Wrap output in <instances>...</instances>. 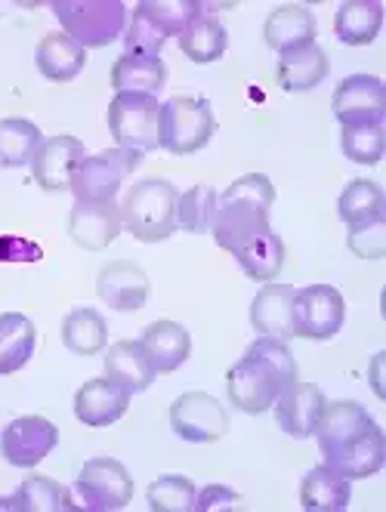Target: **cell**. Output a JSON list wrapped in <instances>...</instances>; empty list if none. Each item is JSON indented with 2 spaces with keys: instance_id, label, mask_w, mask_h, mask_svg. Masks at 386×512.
<instances>
[{
  "instance_id": "obj_24",
  "label": "cell",
  "mask_w": 386,
  "mask_h": 512,
  "mask_svg": "<svg viewBox=\"0 0 386 512\" xmlns=\"http://www.w3.org/2000/svg\"><path fill=\"white\" fill-rule=\"evenodd\" d=\"M0 509L10 512H72L78 503L72 500V491L59 485L50 475H28L13 497H0Z\"/></svg>"
},
{
  "instance_id": "obj_34",
  "label": "cell",
  "mask_w": 386,
  "mask_h": 512,
  "mask_svg": "<svg viewBox=\"0 0 386 512\" xmlns=\"http://www.w3.org/2000/svg\"><path fill=\"white\" fill-rule=\"evenodd\" d=\"M44 133L34 121L25 118H4L0 121V167H25L31 164Z\"/></svg>"
},
{
  "instance_id": "obj_14",
  "label": "cell",
  "mask_w": 386,
  "mask_h": 512,
  "mask_svg": "<svg viewBox=\"0 0 386 512\" xmlns=\"http://www.w3.org/2000/svg\"><path fill=\"white\" fill-rule=\"evenodd\" d=\"M87 158L84 142L78 136H47L38 152L31 158V176L44 192H68L72 186V173L78 170V164Z\"/></svg>"
},
{
  "instance_id": "obj_33",
  "label": "cell",
  "mask_w": 386,
  "mask_h": 512,
  "mask_svg": "<svg viewBox=\"0 0 386 512\" xmlns=\"http://www.w3.org/2000/svg\"><path fill=\"white\" fill-rule=\"evenodd\" d=\"M229 47V34L220 19L210 13H201L183 34H180V50L195 62V65H210L217 62Z\"/></svg>"
},
{
  "instance_id": "obj_17",
  "label": "cell",
  "mask_w": 386,
  "mask_h": 512,
  "mask_svg": "<svg viewBox=\"0 0 386 512\" xmlns=\"http://www.w3.org/2000/svg\"><path fill=\"white\" fill-rule=\"evenodd\" d=\"M96 294L105 306H112L115 312H136L149 303L152 284H149V275L136 263L115 260L99 272Z\"/></svg>"
},
{
  "instance_id": "obj_10",
  "label": "cell",
  "mask_w": 386,
  "mask_h": 512,
  "mask_svg": "<svg viewBox=\"0 0 386 512\" xmlns=\"http://www.w3.org/2000/svg\"><path fill=\"white\" fill-rule=\"evenodd\" d=\"M346 321L343 294L331 284H309L294 294V337L331 340Z\"/></svg>"
},
{
  "instance_id": "obj_25",
  "label": "cell",
  "mask_w": 386,
  "mask_h": 512,
  "mask_svg": "<svg viewBox=\"0 0 386 512\" xmlns=\"http://www.w3.org/2000/svg\"><path fill=\"white\" fill-rule=\"evenodd\" d=\"M34 62H38V71L53 81V84H65V81H75L81 71H84V62H87V50L78 47L68 34L62 31H50L41 38L38 50H34Z\"/></svg>"
},
{
  "instance_id": "obj_5",
  "label": "cell",
  "mask_w": 386,
  "mask_h": 512,
  "mask_svg": "<svg viewBox=\"0 0 386 512\" xmlns=\"http://www.w3.org/2000/svg\"><path fill=\"white\" fill-rule=\"evenodd\" d=\"M53 13L62 34L84 50L115 44L127 28V7L121 0H56Z\"/></svg>"
},
{
  "instance_id": "obj_13",
  "label": "cell",
  "mask_w": 386,
  "mask_h": 512,
  "mask_svg": "<svg viewBox=\"0 0 386 512\" xmlns=\"http://www.w3.org/2000/svg\"><path fill=\"white\" fill-rule=\"evenodd\" d=\"M59 445V429L47 420V417H16L4 426V435H0V451H4V460L10 466L19 469H31L38 466L44 457L53 454V448Z\"/></svg>"
},
{
  "instance_id": "obj_7",
  "label": "cell",
  "mask_w": 386,
  "mask_h": 512,
  "mask_svg": "<svg viewBox=\"0 0 386 512\" xmlns=\"http://www.w3.org/2000/svg\"><path fill=\"white\" fill-rule=\"evenodd\" d=\"M109 133L118 149L155 152L161 149V102L149 93H115L109 102Z\"/></svg>"
},
{
  "instance_id": "obj_3",
  "label": "cell",
  "mask_w": 386,
  "mask_h": 512,
  "mask_svg": "<svg viewBox=\"0 0 386 512\" xmlns=\"http://www.w3.org/2000/svg\"><path fill=\"white\" fill-rule=\"evenodd\" d=\"M275 204V186L266 173H244L217 198L214 232L217 244L229 253H238L248 241L269 232V210Z\"/></svg>"
},
{
  "instance_id": "obj_15",
  "label": "cell",
  "mask_w": 386,
  "mask_h": 512,
  "mask_svg": "<svg viewBox=\"0 0 386 512\" xmlns=\"http://www.w3.org/2000/svg\"><path fill=\"white\" fill-rule=\"evenodd\" d=\"M121 207L115 201H75L68 213V235L84 250H105L121 235Z\"/></svg>"
},
{
  "instance_id": "obj_26",
  "label": "cell",
  "mask_w": 386,
  "mask_h": 512,
  "mask_svg": "<svg viewBox=\"0 0 386 512\" xmlns=\"http://www.w3.org/2000/svg\"><path fill=\"white\" fill-rule=\"evenodd\" d=\"M353 500V488L349 479H343L340 472L331 466H315L303 475L300 482V506L306 512H343Z\"/></svg>"
},
{
  "instance_id": "obj_28",
  "label": "cell",
  "mask_w": 386,
  "mask_h": 512,
  "mask_svg": "<svg viewBox=\"0 0 386 512\" xmlns=\"http://www.w3.org/2000/svg\"><path fill=\"white\" fill-rule=\"evenodd\" d=\"M38 346V327L22 312L0 315V377L22 371Z\"/></svg>"
},
{
  "instance_id": "obj_39",
  "label": "cell",
  "mask_w": 386,
  "mask_h": 512,
  "mask_svg": "<svg viewBox=\"0 0 386 512\" xmlns=\"http://www.w3.org/2000/svg\"><path fill=\"white\" fill-rule=\"evenodd\" d=\"M164 31L146 16V10L136 4L133 19L124 31V53L127 56H149V59H161L164 50Z\"/></svg>"
},
{
  "instance_id": "obj_31",
  "label": "cell",
  "mask_w": 386,
  "mask_h": 512,
  "mask_svg": "<svg viewBox=\"0 0 386 512\" xmlns=\"http://www.w3.org/2000/svg\"><path fill=\"white\" fill-rule=\"evenodd\" d=\"M167 84V65L164 59L149 56H121L112 65V87L115 93H149L158 96Z\"/></svg>"
},
{
  "instance_id": "obj_19",
  "label": "cell",
  "mask_w": 386,
  "mask_h": 512,
  "mask_svg": "<svg viewBox=\"0 0 386 512\" xmlns=\"http://www.w3.org/2000/svg\"><path fill=\"white\" fill-rule=\"evenodd\" d=\"M294 294L297 287L269 281L257 290L251 303V324L260 337H275V340H291L294 337Z\"/></svg>"
},
{
  "instance_id": "obj_18",
  "label": "cell",
  "mask_w": 386,
  "mask_h": 512,
  "mask_svg": "<svg viewBox=\"0 0 386 512\" xmlns=\"http://www.w3.org/2000/svg\"><path fill=\"white\" fill-rule=\"evenodd\" d=\"M127 408H130V392L121 389L109 377L87 380L75 392V417L90 429H102V426L118 423L127 414Z\"/></svg>"
},
{
  "instance_id": "obj_23",
  "label": "cell",
  "mask_w": 386,
  "mask_h": 512,
  "mask_svg": "<svg viewBox=\"0 0 386 512\" xmlns=\"http://www.w3.org/2000/svg\"><path fill=\"white\" fill-rule=\"evenodd\" d=\"M266 47L275 53H288L303 44H315V16L303 4H282L275 7L263 25Z\"/></svg>"
},
{
  "instance_id": "obj_12",
  "label": "cell",
  "mask_w": 386,
  "mask_h": 512,
  "mask_svg": "<svg viewBox=\"0 0 386 512\" xmlns=\"http://www.w3.org/2000/svg\"><path fill=\"white\" fill-rule=\"evenodd\" d=\"M334 118L340 127L353 124H383L386 118V87L377 75H349L337 84L331 96Z\"/></svg>"
},
{
  "instance_id": "obj_1",
  "label": "cell",
  "mask_w": 386,
  "mask_h": 512,
  "mask_svg": "<svg viewBox=\"0 0 386 512\" xmlns=\"http://www.w3.org/2000/svg\"><path fill=\"white\" fill-rule=\"evenodd\" d=\"M315 442L325 466L340 472L343 479H371L386 463L383 429L359 401H331L315 423Z\"/></svg>"
},
{
  "instance_id": "obj_4",
  "label": "cell",
  "mask_w": 386,
  "mask_h": 512,
  "mask_svg": "<svg viewBox=\"0 0 386 512\" xmlns=\"http://www.w3.org/2000/svg\"><path fill=\"white\" fill-rule=\"evenodd\" d=\"M177 201H180V192L173 189V182L143 179L127 192L121 204V223L143 244L167 241L177 232Z\"/></svg>"
},
{
  "instance_id": "obj_11",
  "label": "cell",
  "mask_w": 386,
  "mask_h": 512,
  "mask_svg": "<svg viewBox=\"0 0 386 512\" xmlns=\"http://www.w3.org/2000/svg\"><path fill=\"white\" fill-rule=\"evenodd\" d=\"M170 429L189 445H214L229 432V414L214 395L183 392L170 405Z\"/></svg>"
},
{
  "instance_id": "obj_21",
  "label": "cell",
  "mask_w": 386,
  "mask_h": 512,
  "mask_svg": "<svg viewBox=\"0 0 386 512\" xmlns=\"http://www.w3.org/2000/svg\"><path fill=\"white\" fill-rule=\"evenodd\" d=\"M105 377L115 380L121 389H127L130 395L146 392L155 383V368L149 355L139 346V340H118L105 349Z\"/></svg>"
},
{
  "instance_id": "obj_38",
  "label": "cell",
  "mask_w": 386,
  "mask_h": 512,
  "mask_svg": "<svg viewBox=\"0 0 386 512\" xmlns=\"http://www.w3.org/2000/svg\"><path fill=\"white\" fill-rule=\"evenodd\" d=\"M195 494L186 475H161L146 488V503L152 512H195Z\"/></svg>"
},
{
  "instance_id": "obj_41",
  "label": "cell",
  "mask_w": 386,
  "mask_h": 512,
  "mask_svg": "<svg viewBox=\"0 0 386 512\" xmlns=\"http://www.w3.org/2000/svg\"><path fill=\"white\" fill-rule=\"evenodd\" d=\"M41 256L44 250L34 241L16 238V235H0V263H38Z\"/></svg>"
},
{
  "instance_id": "obj_32",
  "label": "cell",
  "mask_w": 386,
  "mask_h": 512,
  "mask_svg": "<svg viewBox=\"0 0 386 512\" xmlns=\"http://www.w3.org/2000/svg\"><path fill=\"white\" fill-rule=\"evenodd\" d=\"M232 256L244 269V275L269 284V281L278 278V272H282V266H285V241L269 229V232L257 235L254 241H248Z\"/></svg>"
},
{
  "instance_id": "obj_9",
  "label": "cell",
  "mask_w": 386,
  "mask_h": 512,
  "mask_svg": "<svg viewBox=\"0 0 386 512\" xmlns=\"http://www.w3.org/2000/svg\"><path fill=\"white\" fill-rule=\"evenodd\" d=\"M75 491L90 512H118L133 500V479L121 460L93 457L81 466Z\"/></svg>"
},
{
  "instance_id": "obj_20",
  "label": "cell",
  "mask_w": 386,
  "mask_h": 512,
  "mask_svg": "<svg viewBox=\"0 0 386 512\" xmlns=\"http://www.w3.org/2000/svg\"><path fill=\"white\" fill-rule=\"evenodd\" d=\"M139 346L149 355L155 374H173L192 355V337L177 321H152L139 337Z\"/></svg>"
},
{
  "instance_id": "obj_42",
  "label": "cell",
  "mask_w": 386,
  "mask_h": 512,
  "mask_svg": "<svg viewBox=\"0 0 386 512\" xmlns=\"http://www.w3.org/2000/svg\"><path fill=\"white\" fill-rule=\"evenodd\" d=\"M241 497L226 485H207L195 494V512H217V509H235Z\"/></svg>"
},
{
  "instance_id": "obj_35",
  "label": "cell",
  "mask_w": 386,
  "mask_h": 512,
  "mask_svg": "<svg viewBox=\"0 0 386 512\" xmlns=\"http://www.w3.org/2000/svg\"><path fill=\"white\" fill-rule=\"evenodd\" d=\"M217 198L220 192L214 186H207V182H198V186L183 192L177 201V229L192 235H207L210 226H214Z\"/></svg>"
},
{
  "instance_id": "obj_36",
  "label": "cell",
  "mask_w": 386,
  "mask_h": 512,
  "mask_svg": "<svg viewBox=\"0 0 386 512\" xmlns=\"http://www.w3.org/2000/svg\"><path fill=\"white\" fill-rule=\"evenodd\" d=\"M340 149H343V155L353 161V164H365V167L380 164L383 149H386L383 124H353V127H343V133H340Z\"/></svg>"
},
{
  "instance_id": "obj_16",
  "label": "cell",
  "mask_w": 386,
  "mask_h": 512,
  "mask_svg": "<svg viewBox=\"0 0 386 512\" xmlns=\"http://www.w3.org/2000/svg\"><path fill=\"white\" fill-rule=\"evenodd\" d=\"M325 405L328 401H325V392L319 386L297 380L275 398L272 414H275L278 429L288 432L291 438H312L315 423H319Z\"/></svg>"
},
{
  "instance_id": "obj_22",
  "label": "cell",
  "mask_w": 386,
  "mask_h": 512,
  "mask_svg": "<svg viewBox=\"0 0 386 512\" xmlns=\"http://www.w3.org/2000/svg\"><path fill=\"white\" fill-rule=\"evenodd\" d=\"M331 71L328 53L319 44H303L297 50L278 53V84L288 93L315 90Z\"/></svg>"
},
{
  "instance_id": "obj_6",
  "label": "cell",
  "mask_w": 386,
  "mask_h": 512,
  "mask_svg": "<svg viewBox=\"0 0 386 512\" xmlns=\"http://www.w3.org/2000/svg\"><path fill=\"white\" fill-rule=\"evenodd\" d=\"M217 133L214 108L201 96H170L161 105V149L170 155H195Z\"/></svg>"
},
{
  "instance_id": "obj_8",
  "label": "cell",
  "mask_w": 386,
  "mask_h": 512,
  "mask_svg": "<svg viewBox=\"0 0 386 512\" xmlns=\"http://www.w3.org/2000/svg\"><path fill=\"white\" fill-rule=\"evenodd\" d=\"M139 164H143V152L105 149L78 164L68 192L75 195V201H115V195L124 186V179L133 176V170H139Z\"/></svg>"
},
{
  "instance_id": "obj_40",
  "label": "cell",
  "mask_w": 386,
  "mask_h": 512,
  "mask_svg": "<svg viewBox=\"0 0 386 512\" xmlns=\"http://www.w3.org/2000/svg\"><path fill=\"white\" fill-rule=\"evenodd\" d=\"M346 244L356 256H362V260H380V256H386V219L349 229Z\"/></svg>"
},
{
  "instance_id": "obj_37",
  "label": "cell",
  "mask_w": 386,
  "mask_h": 512,
  "mask_svg": "<svg viewBox=\"0 0 386 512\" xmlns=\"http://www.w3.org/2000/svg\"><path fill=\"white\" fill-rule=\"evenodd\" d=\"M146 10V16L164 31V38H173V34H180L204 13V4L201 0H143L139 4Z\"/></svg>"
},
{
  "instance_id": "obj_2",
  "label": "cell",
  "mask_w": 386,
  "mask_h": 512,
  "mask_svg": "<svg viewBox=\"0 0 386 512\" xmlns=\"http://www.w3.org/2000/svg\"><path fill=\"white\" fill-rule=\"evenodd\" d=\"M297 383V361L285 340L257 337L226 374L229 401L244 414L272 411L275 398Z\"/></svg>"
},
{
  "instance_id": "obj_30",
  "label": "cell",
  "mask_w": 386,
  "mask_h": 512,
  "mask_svg": "<svg viewBox=\"0 0 386 512\" xmlns=\"http://www.w3.org/2000/svg\"><path fill=\"white\" fill-rule=\"evenodd\" d=\"M337 216L349 229L386 219V195L374 179H353L337 198Z\"/></svg>"
},
{
  "instance_id": "obj_27",
  "label": "cell",
  "mask_w": 386,
  "mask_h": 512,
  "mask_svg": "<svg viewBox=\"0 0 386 512\" xmlns=\"http://www.w3.org/2000/svg\"><path fill=\"white\" fill-rule=\"evenodd\" d=\"M383 28V4L380 0H346L334 16V34L346 47H368L377 41Z\"/></svg>"
},
{
  "instance_id": "obj_29",
  "label": "cell",
  "mask_w": 386,
  "mask_h": 512,
  "mask_svg": "<svg viewBox=\"0 0 386 512\" xmlns=\"http://www.w3.org/2000/svg\"><path fill=\"white\" fill-rule=\"evenodd\" d=\"M62 346L81 358L105 352V346H109V327H105V318L90 306L72 309L62 321Z\"/></svg>"
}]
</instances>
